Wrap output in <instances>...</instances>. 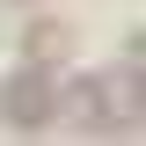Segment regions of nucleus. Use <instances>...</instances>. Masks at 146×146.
Instances as JSON below:
<instances>
[{
  "instance_id": "f257e3e1",
  "label": "nucleus",
  "mask_w": 146,
  "mask_h": 146,
  "mask_svg": "<svg viewBox=\"0 0 146 146\" xmlns=\"http://www.w3.org/2000/svg\"><path fill=\"white\" fill-rule=\"evenodd\" d=\"M0 110H7V124L36 131V124H51V110H58V88H51V73H15L7 88H0Z\"/></svg>"
},
{
  "instance_id": "f03ea898",
  "label": "nucleus",
  "mask_w": 146,
  "mask_h": 146,
  "mask_svg": "<svg viewBox=\"0 0 146 146\" xmlns=\"http://www.w3.org/2000/svg\"><path fill=\"white\" fill-rule=\"evenodd\" d=\"M66 22H29V36H22V51L36 58V66H51V58H66Z\"/></svg>"
},
{
  "instance_id": "7ed1b4c3",
  "label": "nucleus",
  "mask_w": 146,
  "mask_h": 146,
  "mask_svg": "<svg viewBox=\"0 0 146 146\" xmlns=\"http://www.w3.org/2000/svg\"><path fill=\"white\" fill-rule=\"evenodd\" d=\"M73 117H80L88 131L110 124V88H102V80H80V88H73Z\"/></svg>"
}]
</instances>
